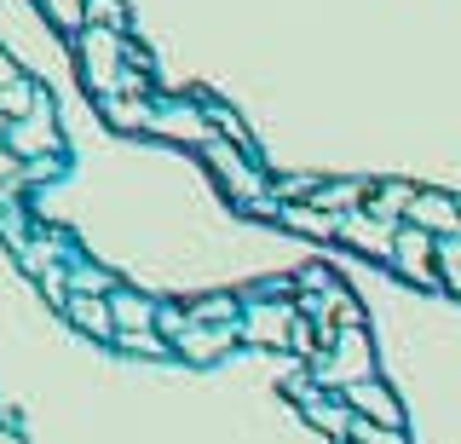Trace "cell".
I'll list each match as a JSON object with an SVG mask.
<instances>
[{
  "label": "cell",
  "instance_id": "cell-1",
  "mask_svg": "<svg viewBox=\"0 0 461 444\" xmlns=\"http://www.w3.org/2000/svg\"><path fill=\"white\" fill-rule=\"evenodd\" d=\"M340 231L352 237L357 249H375V254H393L398 249V231H393V225H381V220H346Z\"/></svg>",
  "mask_w": 461,
  "mask_h": 444
},
{
  "label": "cell",
  "instance_id": "cell-2",
  "mask_svg": "<svg viewBox=\"0 0 461 444\" xmlns=\"http://www.w3.org/2000/svg\"><path fill=\"white\" fill-rule=\"evenodd\" d=\"M410 213H415V225H427V231H456V225H461V208L438 203V196H415Z\"/></svg>",
  "mask_w": 461,
  "mask_h": 444
},
{
  "label": "cell",
  "instance_id": "cell-3",
  "mask_svg": "<svg viewBox=\"0 0 461 444\" xmlns=\"http://www.w3.org/2000/svg\"><path fill=\"white\" fill-rule=\"evenodd\" d=\"M438 271L450 277V289L461 294V242H444V249H438Z\"/></svg>",
  "mask_w": 461,
  "mask_h": 444
},
{
  "label": "cell",
  "instance_id": "cell-4",
  "mask_svg": "<svg viewBox=\"0 0 461 444\" xmlns=\"http://www.w3.org/2000/svg\"><path fill=\"white\" fill-rule=\"evenodd\" d=\"M52 12H58L64 23H76V18H81V0H52Z\"/></svg>",
  "mask_w": 461,
  "mask_h": 444
},
{
  "label": "cell",
  "instance_id": "cell-5",
  "mask_svg": "<svg viewBox=\"0 0 461 444\" xmlns=\"http://www.w3.org/2000/svg\"><path fill=\"white\" fill-rule=\"evenodd\" d=\"M364 433V444H398V433H375V427H357Z\"/></svg>",
  "mask_w": 461,
  "mask_h": 444
}]
</instances>
